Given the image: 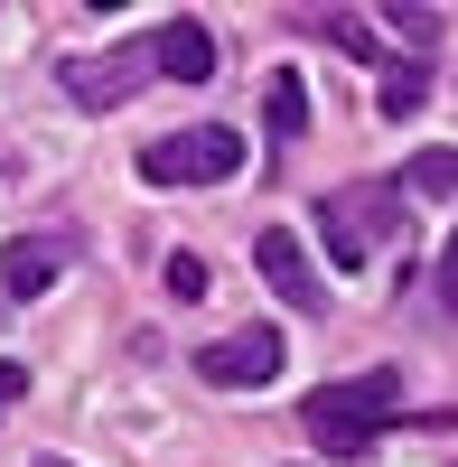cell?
<instances>
[{
  "mask_svg": "<svg viewBox=\"0 0 458 467\" xmlns=\"http://www.w3.org/2000/svg\"><path fill=\"white\" fill-rule=\"evenodd\" d=\"M402 420V374L393 365H365V374H337V383H318L309 402H299V431H309L328 458H356V449H374Z\"/></svg>",
  "mask_w": 458,
  "mask_h": 467,
  "instance_id": "obj_1",
  "label": "cell"
},
{
  "mask_svg": "<svg viewBox=\"0 0 458 467\" xmlns=\"http://www.w3.org/2000/svg\"><path fill=\"white\" fill-rule=\"evenodd\" d=\"M318 234H328L337 271H365L374 253L411 244V206H402L393 178H356V187H328V197H318Z\"/></svg>",
  "mask_w": 458,
  "mask_h": 467,
  "instance_id": "obj_2",
  "label": "cell"
},
{
  "mask_svg": "<svg viewBox=\"0 0 458 467\" xmlns=\"http://www.w3.org/2000/svg\"><path fill=\"white\" fill-rule=\"evenodd\" d=\"M234 169H244V131L234 122H197V131L141 140V178L150 187H224Z\"/></svg>",
  "mask_w": 458,
  "mask_h": 467,
  "instance_id": "obj_3",
  "label": "cell"
},
{
  "mask_svg": "<svg viewBox=\"0 0 458 467\" xmlns=\"http://www.w3.org/2000/svg\"><path fill=\"white\" fill-rule=\"evenodd\" d=\"M281 356H290V337H281V327H234V337L197 346V374L224 383V393H262V383L281 374Z\"/></svg>",
  "mask_w": 458,
  "mask_h": 467,
  "instance_id": "obj_4",
  "label": "cell"
},
{
  "mask_svg": "<svg viewBox=\"0 0 458 467\" xmlns=\"http://www.w3.org/2000/svg\"><path fill=\"white\" fill-rule=\"evenodd\" d=\"M57 85L75 112H112V103H131L150 85V47H112V57H66L57 66Z\"/></svg>",
  "mask_w": 458,
  "mask_h": 467,
  "instance_id": "obj_5",
  "label": "cell"
},
{
  "mask_svg": "<svg viewBox=\"0 0 458 467\" xmlns=\"http://www.w3.org/2000/svg\"><path fill=\"white\" fill-rule=\"evenodd\" d=\"M141 47H150V75H169V85H206V75H215V28H206V19H187V10L160 19Z\"/></svg>",
  "mask_w": 458,
  "mask_h": 467,
  "instance_id": "obj_6",
  "label": "cell"
},
{
  "mask_svg": "<svg viewBox=\"0 0 458 467\" xmlns=\"http://www.w3.org/2000/svg\"><path fill=\"white\" fill-rule=\"evenodd\" d=\"M66 262H75L66 234H19V244H0V290H10V299H37V290H57Z\"/></svg>",
  "mask_w": 458,
  "mask_h": 467,
  "instance_id": "obj_7",
  "label": "cell"
},
{
  "mask_svg": "<svg viewBox=\"0 0 458 467\" xmlns=\"http://www.w3.org/2000/svg\"><path fill=\"white\" fill-rule=\"evenodd\" d=\"M253 262H262V281H272L290 308H328V281H318V271H309V253H299V234H262V244H253Z\"/></svg>",
  "mask_w": 458,
  "mask_h": 467,
  "instance_id": "obj_8",
  "label": "cell"
},
{
  "mask_svg": "<svg viewBox=\"0 0 458 467\" xmlns=\"http://www.w3.org/2000/svg\"><path fill=\"white\" fill-rule=\"evenodd\" d=\"M262 103H272V112H262V122H272V140H299V131H309V85H299L290 66L262 85Z\"/></svg>",
  "mask_w": 458,
  "mask_h": 467,
  "instance_id": "obj_9",
  "label": "cell"
},
{
  "mask_svg": "<svg viewBox=\"0 0 458 467\" xmlns=\"http://www.w3.org/2000/svg\"><path fill=\"white\" fill-rule=\"evenodd\" d=\"M374 103H384L393 122H402V112H422V103H431V57H402V66H384V94H374Z\"/></svg>",
  "mask_w": 458,
  "mask_h": 467,
  "instance_id": "obj_10",
  "label": "cell"
},
{
  "mask_svg": "<svg viewBox=\"0 0 458 467\" xmlns=\"http://www.w3.org/2000/svg\"><path fill=\"white\" fill-rule=\"evenodd\" d=\"M393 187H422V197H458V150H411Z\"/></svg>",
  "mask_w": 458,
  "mask_h": 467,
  "instance_id": "obj_11",
  "label": "cell"
},
{
  "mask_svg": "<svg viewBox=\"0 0 458 467\" xmlns=\"http://www.w3.org/2000/svg\"><path fill=\"white\" fill-rule=\"evenodd\" d=\"M318 28H328V37H337V47H347V57H365V66H374V57H384V37H365V19H356V10H328Z\"/></svg>",
  "mask_w": 458,
  "mask_h": 467,
  "instance_id": "obj_12",
  "label": "cell"
},
{
  "mask_svg": "<svg viewBox=\"0 0 458 467\" xmlns=\"http://www.w3.org/2000/svg\"><path fill=\"white\" fill-rule=\"evenodd\" d=\"M169 299H206V262L197 253H169Z\"/></svg>",
  "mask_w": 458,
  "mask_h": 467,
  "instance_id": "obj_13",
  "label": "cell"
},
{
  "mask_svg": "<svg viewBox=\"0 0 458 467\" xmlns=\"http://www.w3.org/2000/svg\"><path fill=\"white\" fill-rule=\"evenodd\" d=\"M19 402H28V365H10V356H0V420H10Z\"/></svg>",
  "mask_w": 458,
  "mask_h": 467,
  "instance_id": "obj_14",
  "label": "cell"
},
{
  "mask_svg": "<svg viewBox=\"0 0 458 467\" xmlns=\"http://www.w3.org/2000/svg\"><path fill=\"white\" fill-rule=\"evenodd\" d=\"M440 299L458 308V244H449V262H440Z\"/></svg>",
  "mask_w": 458,
  "mask_h": 467,
  "instance_id": "obj_15",
  "label": "cell"
},
{
  "mask_svg": "<svg viewBox=\"0 0 458 467\" xmlns=\"http://www.w3.org/2000/svg\"><path fill=\"white\" fill-rule=\"evenodd\" d=\"M37 467H75V458H37Z\"/></svg>",
  "mask_w": 458,
  "mask_h": 467,
  "instance_id": "obj_16",
  "label": "cell"
}]
</instances>
